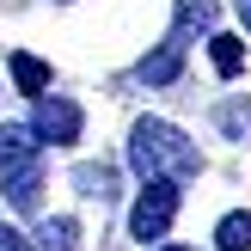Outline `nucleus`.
I'll list each match as a JSON object with an SVG mask.
<instances>
[{
    "label": "nucleus",
    "instance_id": "nucleus-1",
    "mask_svg": "<svg viewBox=\"0 0 251 251\" xmlns=\"http://www.w3.org/2000/svg\"><path fill=\"white\" fill-rule=\"evenodd\" d=\"M129 166H135L141 184H153V178L184 184V178L202 172V153H196V141L184 129H172V123H159V117H141L135 135H129Z\"/></svg>",
    "mask_w": 251,
    "mask_h": 251
},
{
    "label": "nucleus",
    "instance_id": "nucleus-2",
    "mask_svg": "<svg viewBox=\"0 0 251 251\" xmlns=\"http://www.w3.org/2000/svg\"><path fill=\"white\" fill-rule=\"evenodd\" d=\"M172 221H178V184H172V178H153L141 196H135V208H129V233L141 245H159L172 233Z\"/></svg>",
    "mask_w": 251,
    "mask_h": 251
},
{
    "label": "nucleus",
    "instance_id": "nucleus-10",
    "mask_svg": "<svg viewBox=\"0 0 251 251\" xmlns=\"http://www.w3.org/2000/svg\"><path fill=\"white\" fill-rule=\"evenodd\" d=\"M215 245L221 251H251V208H239V215H227L215 227Z\"/></svg>",
    "mask_w": 251,
    "mask_h": 251
},
{
    "label": "nucleus",
    "instance_id": "nucleus-9",
    "mask_svg": "<svg viewBox=\"0 0 251 251\" xmlns=\"http://www.w3.org/2000/svg\"><path fill=\"white\" fill-rule=\"evenodd\" d=\"M0 178H6V202H12V208H37V190H43V184H37V166L0 172Z\"/></svg>",
    "mask_w": 251,
    "mask_h": 251
},
{
    "label": "nucleus",
    "instance_id": "nucleus-4",
    "mask_svg": "<svg viewBox=\"0 0 251 251\" xmlns=\"http://www.w3.org/2000/svg\"><path fill=\"white\" fill-rule=\"evenodd\" d=\"M43 141H37L31 123H0V172H19V166H37Z\"/></svg>",
    "mask_w": 251,
    "mask_h": 251
},
{
    "label": "nucleus",
    "instance_id": "nucleus-8",
    "mask_svg": "<svg viewBox=\"0 0 251 251\" xmlns=\"http://www.w3.org/2000/svg\"><path fill=\"white\" fill-rule=\"evenodd\" d=\"M208 55H215V74H221V80H233V74L245 68V43H239V37H227V31L208 37Z\"/></svg>",
    "mask_w": 251,
    "mask_h": 251
},
{
    "label": "nucleus",
    "instance_id": "nucleus-6",
    "mask_svg": "<svg viewBox=\"0 0 251 251\" xmlns=\"http://www.w3.org/2000/svg\"><path fill=\"white\" fill-rule=\"evenodd\" d=\"M6 68H12V80H19V92H31V98L49 92V61H37V55H25V49H19Z\"/></svg>",
    "mask_w": 251,
    "mask_h": 251
},
{
    "label": "nucleus",
    "instance_id": "nucleus-11",
    "mask_svg": "<svg viewBox=\"0 0 251 251\" xmlns=\"http://www.w3.org/2000/svg\"><path fill=\"white\" fill-rule=\"evenodd\" d=\"M74 184H80V196H98V202L117 196V172H110V166H80V172H74Z\"/></svg>",
    "mask_w": 251,
    "mask_h": 251
},
{
    "label": "nucleus",
    "instance_id": "nucleus-3",
    "mask_svg": "<svg viewBox=\"0 0 251 251\" xmlns=\"http://www.w3.org/2000/svg\"><path fill=\"white\" fill-rule=\"evenodd\" d=\"M80 104L74 98H61V92H43L37 98V110H31V129H37V141H49V147H74L80 141Z\"/></svg>",
    "mask_w": 251,
    "mask_h": 251
},
{
    "label": "nucleus",
    "instance_id": "nucleus-7",
    "mask_svg": "<svg viewBox=\"0 0 251 251\" xmlns=\"http://www.w3.org/2000/svg\"><path fill=\"white\" fill-rule=\"evenodd\" d=\"M37 251H80V221H68V215L43 221L37 227Z\"/></svg>",
    "mask_w": 251,
    "mask_h": 251
},
{
    "label": "nucleus",
    "instance_id": "nucleus-13",
    "mask_svg": "<svg viewBox=\"0 0 251 251\" xmlns=\"http://www.w3.org/2000/svg\"><path fill=\"white\" fill-rule=\"evenodd\" d=\"M0 251H31V239H25L19 227H0Z\"/></svg>",
    "mask_w": 251,
    "mask_h": 251
},
{
    "label": "nucleus",
    "instance_id": "nucleus-12",
    "mask_svg": "<svg viewBox=\"0 0 251 251\" xmlns=\"http://www.w3.org/2000/svg\"><path fill=\"white\" fill-rule=\"evenodd\" d=\"M208 31V25H215V0H178V31L172 37H184V31Z\"/></svg>",
    "mask_w": 251,
    "mask_h": 251
},
{
    "label": "nucleus",
    "instance_id": "nucleus-14",
    "mask_svg": "<svg viewBox=\"0 0 251 251\" xmlns=\"http://www.w3.org/2000/svg\"><path fill=\"white\" fill-rule=\"evenodd\" d=\"M233 6H239V25L251 31V0H233Z\"/></svg>",
    "mask_w": 251,
    "mask_h": 251
},
{
    "label": "nucleus",
    "instance_id": "nucleus-15",
    "mask_svg": "<svg viewBox=\"0 0 251 251\" xmlns=\"http://www.w3.org/2000/svg\"><path fill=\"white\" fill-rule=\"evenodd\" d=\"M166 251H184V245H166Z\"/></svg>",
    "mask_w": 251,
    "mask_h": 251
},
{
    "label": "nucleus",
    "instance_id": "nucleus-5",
    "mask_svg": "<svg viewBox=\"0 0 251 251\" xmlns=\"http://www.w3.org/2000/svg\"><path fill=\"white\" fill-rule=\"evenodd\" d=\"M178 68H184V37H166L153 55H141V68H135V74H141L147 86H172V80H178Z\"/></svg>",
    "mask_w": 251,
    "mask_h": 251
}]
</instances>
